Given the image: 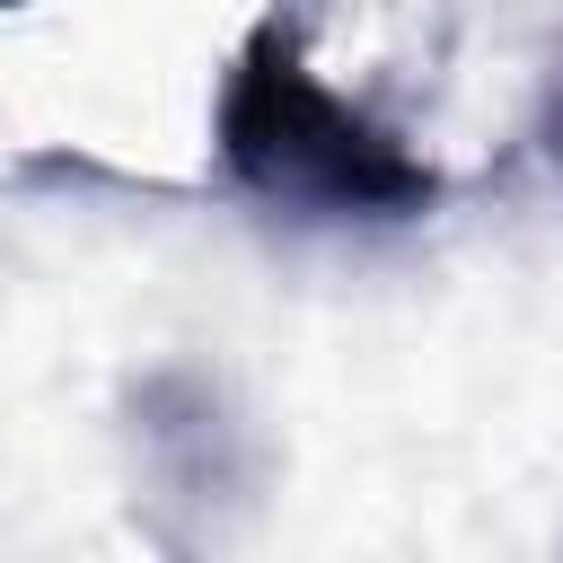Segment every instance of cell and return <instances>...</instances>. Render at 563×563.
I'll return each mask as SVG.
<instances>
[{"label": "cell", "mask_w": 563, "mask_h": 563, "mask_svg": "<svg viewBox=\"0 0 563 563\" xmlns=\"http://www.w3.org/2000/svg\"><path fill=\"white\" fill-rule=\"evenodd\" d=\"M211 158L229 194L290 229H413L440 211L449 176L369 106H352L299 44L290 18H255L220 70Z\"/></svg>", "instance_id": "cell-1"}, {"label": "cell", "mask_w": 563, "mask_h": 563, "mask_svg": "<svg viewBox=\"0 0 563 563\" xmlns=\"http://www.w3.org/2000/svg\"><path fill=\"white\" fill-rule=\"evenodd\" d=\"M0 9H18V0H0Z\"/></svg>", "instance_id": "cell-4"}, {"label": "cell", "mask_w": 563, "mask_h": 563, "mask_svg": "<svg viewBox=\"0 0 563 563\" xmlns=\"http://www.w3.org/2000/svg\"><path fill=\"white\" fill-rule=\"evenodd\" d=\"M537 150H545V167L563 176V79H554V97H545V123H537Z\"/></svg>", "instance_id": "cell-3"}, {"label": "cell", "mask_w": 563, "mask_h": 563, "mask_svg": "<svg viewBox=\"0 0 563 563\" xmlns=\"http://www.w3.org/2000/svg\"><path fill=\"white\" fill-rule=\"evenodd\" d=\"M132 440H141V484L176 519H211L220 501L246 493V449L229 405L194 369H158L132 387Z\"/></svg>", "instance_id": "cell-2"}]
</instances>
